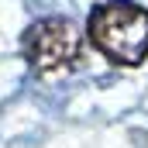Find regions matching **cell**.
<instances>
[{
    "mask_svg": "<svg viewBox=\"0 0 148 148\" xmlns=\"http://www.w3.org/2000/svg\"><path fill=\"white\" fill-rule=\"evenodd\" d=\"M90 45L121 69H138L148 59V7L134 0H103L86 21Z\"/></svg>",
    "mask_w": 148,
    "mask_h": 148,
    "instance_id": "6da1fadb",
    "label": "cell"
},
{
    "mask_svg": "<svg viewBox=\"0 0 148 148\" xmlns=\"http://www.w3.org/2000/svg\"><path fill=\"white\" fill-rule=\"evenodd\" d=\"M83 38L86 35L76 28L73 17H59V14L38 17L21 35V55L28 69L38 76L73 73L83 62Z\"/></svg>",
    "mask_w": 148,
    "mask_h": 148,
    "instance_id": "7a4b0ae2",
    "label": "cell"
}]
</instances>
